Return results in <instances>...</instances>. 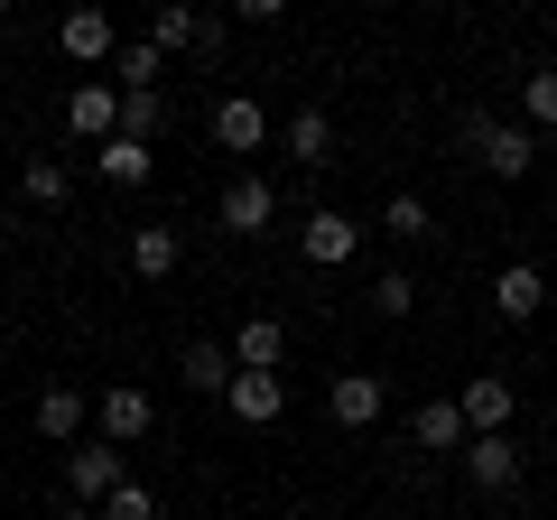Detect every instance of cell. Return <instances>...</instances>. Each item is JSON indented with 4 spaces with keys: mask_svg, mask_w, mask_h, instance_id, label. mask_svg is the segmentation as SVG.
I'll return each mask as SVG.
<instances>
[{
    "mask_svg": "<svg viewBox=\"0 0 557 520\" xmlns=\"http://www.w3.org/2000/svg\"><path fill=\"white\" fill-rule=\"evenodd\" d=\"M149 428H159V400H149L139 381H112V391L94 400V437H102V446H139Z\"/></svg>",
    "mask_w": 557,
    "mask_h": 520,
    "instance_id": "obj_1",
    "label": "cell"
},
{
    "mask_svg": "<svg viewBox=\"0 0 557 520\" xmlns=\"http://www.w3.org/2000/svg\"><path fill=\"white\" fill-rule=\"evenodd\" d=\"M121 483H131V474H121V446H102V437L65 446V493H75V502H94V511H102Z\"/></svg>",
    "mask_w": 557,
    "mask_h": 520,
    "instance_id": "obj_2",
    "label": "cell"
},
{
    "mask_svg": "<svg viewBox=\"0 0 557 520\" xmlns=\"http://www.w3.org/2000/svg\"><path fill=\"white\" fill-rule=\"evenodd\" d=\"M456 409H465V437H511V409H520V391L502 372H474L456 391Z\"/></svg>",
    "mask_w": 557,
    "mask_h": 520,
    "instance_id": "obj_3",
    "label": "cell"
},
{
    "mask_svg": "<svg viewBox=\"0 0 557 520\" xmlns=\"http://www.w3.org/2000/svg\"><path fill=\"white\" fill-rule=\"evenodd\" d=\"M520 474H530L520 437H465V483H474V493H511Z\"/></svg>",
    "mask_w": 557,
    "mask_h": 520,
    "instance_id": "obj_4",
    "label": "cell"
},
{
    "mask_svg": "<svg viewBox=\"0 0 557 520\" xmlns=\"http://www.w3.org/2000/svg\"><path fill=\"white\" fill-rule=\"evenodd\" d=\"M298 251H307V270H344V260L362 251V223H354V214H325V205H317V214L298 223Z\"/></svg>",
    "mask_w": 557,
    "mask_h": 520,
    "instance_id": "obj_5",
    "label": "cell"
},
{
    "mask_svg": "<svg viewBox=\"0 0 557 520\" xmlns=\"http://www.w3.org/2000/svg\"><path fill=\"white\" fill-rule=\"evenodd\" d=\"M223 409H233L242 428H278V419H288V381H278V372H233Z\"/></svg>",
    "mask_w": 557,
    "mask_h": 520,
    "instance_id": "obj_6",
    "label": "cell"
},
{
    "mask_svg": "<svg viewBox=\"0 0 557 520\" xmlns=\"http://www.w3.org/2000/svg\"><path fill=\"white\" fill-rule=\"evenodd\" d=\"M38 437H57V446L94 437V400H84L75 381H47V391H38Z\"/></svg>",
    "mask_w": 557,
    "mask_h": 520,
    "instance_id": "obj_7",
    "label": "cell"
},
{
    "mask_svg": "<svg viewBox=\"0 0 557 520\" xmlns=\"http://www.w3.org/2000/svg\"><path fill=\"white\" fill-rule=\"evenodd\" d=\"M57 47H65L75 65H102V75H112V57H121L112 10H65V20H57Z\"/></svg>",
    "mask_w": 557,
    "mask_h": 520,
    "instance_id": "obj_8",
    "label": "cell"
},
{
    "mask_svg": "<svg viewBox=\"0 0 557 520\" xmlns=\"http://www.w3.org/2000/svg\"><path fill=\"white\" fill-rule=\"evenodd\" d=\"M65 121H75V140H121V84L102 75V84H75V102H65Z\"/></svg>",
    "mask_w": 557,
    "mask_h": 520,
    "instance_id": "obj_9",
    "label": "cell"
},
{
    "mask_svg": "<svg viewBox=\"0 0 557 520\" xmlns=\"http://www.w3.org/2000/svg\"><path fill=\"white\" fill-rule=\"evenodd\" d=\"M270 214H278V186L270 177H233V186H223V233L260 242V233H270Z\"/></svg>",
    "mask_w": 557,
    "mask_h": 520,
    "instance_id": "obj_10",
    "label": "cell"
},
{
    "mask_svg": "<svg viewBox=\"0 0 557 520\" xmlns=\"http://www.w3.org/2000/svg\"><path fill=\"white\" fill-rule=\"evenodd\" d=\"M474 159L493 168V177H530V168H539V131H530V121H493Z\"/></svg>",
    "mask_w": 557,
    "mask_h": 520,
    "instance_id": "obj_11",
    "label": "cell"
},
{
    "mask_svg": "<svg viewBox=\"0 0 557 520\" xmlns=\"http://www.w3.org/2000/svg\"><path fill=\"white\" fill-rule=\"evenodd\" d=\"M325 409H335V428H372L381 409H391V391H381V372H335Z\"/></svg>",
    "mask_w": 557,
    "mask_h": 520,
    "instance_id": "obj_12",
    "label": "cell"
},
{
    "mask_svg": "<svg viewBox=\"0 0 557 520\" xmlns=\"http://www.w3.org/2000/svg\"><path fill=\"white\" fill-rule=\"evenodd\" d=\"M409 446H428V456H465V409L456 400H418L409 409Z\"/></svg>",
    "mask_w": 557,
    "mask_h": 520,
    "instance_id": "obj_13",
    "label": "cell"
},
{
    "mask_svg": "<svg viewBox=\"0 0 557 520\" xmlns=\"http://www.w3.org/2000/svg\"><path fill=\"white\" fill-rule=\"evenodd\" d=\"M539 307H548V280H539L530 260H511V270H502V280H493V317H511V325H530Z\"/></svg>",
    "mask_w": 557,
    "mask_h": 520,
    "instance_id": "obj_14",
    "label": "cell"
},
{
    "mask_svg": "<svg viewBox=\"0 0 557 520\" xmlns=\"http://www.w3.org/2000/svg\"><path fill=\"white\" fill-rule=\"evenodd\" d=\"M278 362H288V325L278 317H251L233 335V372H278Z\"/></svg>",
    "mask_w": 557,
    "mask_h": 520,
    "instance_id": "obj_15",
    "label": "cell"
},
{
    "mask_svg": "<svg viewBox=\"0 0 557 520\" xmlns=\"http://www.w3.org/2000/svg\"><path fill=\"white\" fill-rule=\"evenodd\" d=\"M177 381H186V391H205V400H223V391H233V344H186Z\"/></svg>",
    "mask_w": 557,
    "mask_h": 520,
    "instance_id": "obj_16",
    "label": "cell"
},
{
    "mask_svg": "<svg viewBox=\"0 0 557 520\" xmlns=\"http://www.w3.org/2000/svg\"><path fill=\"white\" fill-rule=\"evenodd\" d=\"M214 140L223 149H260V140H270V112H260L251 94H223L214 102Z\"/></svg>",
    "mask_w": 557,
    "mask_h": 520,
    "instance_id": "obj_17",
    "label": "cell"
},
{
    "mask_svg": "<svg viewBox=\"0 0 557 520\" xmlns=\"http://www.w3.org/2000/svg\"><path fill=\"white\" fill-rule=\"evenodd\" d=\"M94 168H102V186H149V168H159V149L121 131V140H102V149H94Z\"/></svg>",
    "mask_w": 557,
    "mask_h": 520,
    "instance_id": "obj_18",
    "label": "cell"
},
{
    "mask_svg": "<svg viewBox=\"0 0 557 520\" xmlns=\"http://www.w3.org/2000/svg\"><path fill=\"white\" fill-rule=\"evenodd\" d=\"M177 260H186L177 223H139V233H131V270H139V280H168Z\"/></svg>",
    "mask_w": 557,
    "mask_h": 520,
    "instance_id": "obj_19",
    "label": "cell"
},
{
    "mask_svg": "<svg viewBox=\"0 0 557 520\" xmlns=\"http://www.w3.org/2000/svg\"><path fill=\"white\" fill-rule=\"evenodd\" d=\"M288 159H298V168H325V159H335V121H325L317 102L288 112Z\"/></svg>",
    "mask_w": 557,
    "mask_h": 520,
    "instance_id": "obj_20",
    "label": "cell"
},
{
    "mask_svg": "<svg viewBox=\"0 0 557 520\" xmlns=\"http://www.w3.org/2000/svg\"><path fill=\"white\" fill-rule=\"evenodd\" d=\"M159 75H168V57H159L149 38H139V47H121V57H112V84H121V94H159Z\"/></svg>",
    "mask_w": 557,
    "mask_h": 520,
    "instance_id": "obj_21",
    "label": "cell"
},
{
    "mask_svg": "<svg viewBox=\"0 0 557 520\" xmlns=\"http://www.w3.org/2000/svg\"><path fill=\"white\" fill-rule=\"evenodd\" d=\"M196 38H205L196 10H177V0H159V10H149V47H159V57H177V47H196Z\"/></svg>",
    "mask_w": 557,
    "mask_h": 520,
    "instance_id": "obj_22",
    "label": "cell"
},
{
    "mask_svg": "<svg viewBox=\"0 0 557 520\" xmlns=\"http://www.w3.org/2000/svg\"><path fill=\"white\" fill-rule=\"evenodd\" d=\"M520 121L530 131H557V65H530L520 75Z\"/></svg>",
    "mask_w": 557,
    "mask_h": 520,
    "instance_id": "obj_23",
    "label": "cell"
},
{
    "mask_svg": "<svg viewBox=\"0 0 557 520\" xmlns=\"http://www.w3.org/2000/svg\"><path fill=\"white\" fill-rule=\"evenodd\" d=\"M121 131L159 149V131H168V94H121Z\"/></svg>",
    "mask_w": 557,
    "mask_h": 520,
    "instance_id": "obj_24",
    "label": "cell"
},
{
    "mask_svg": "<svg viewBox=\"0 0 557 520\" xmlns=\"http://www.w3.org/2000/svg\"><path fill=\"white\" fill-rule=\"evenodd\" d=\"M381 223H391V242H428V233H437L428 196H391V205H381Z\"/></svg>",
    "mask_w": 557,
    "mask_h": 520,
    "instance_id": "obj_25",
    "label": "cell"
},
{
    "mask_svg": "<svg viewBox=\"0 0 557 520\" xmlns=\"http://www.w3.org/2000/svg\"><path fill=\"white\" fill-rule=\"evenodd\" d=\"M20 196H28V205H65V196H75V177H65L57 159H28V168H20Z\"/></svg>",
    "mask_w": 557,
    "mask_h": 520,
    "instance_id": "obj_26",
    "label": "cell"
},
{
    "mask_svg": "<svg viewBox=\"0 0 557 520\" xmlns=\"http://www.w3.org/2000/svg\"><path fill=\"white\" fill-rule=\"evenodd\" d=\"M372 307H381V317H409V307H418V280H409V270H381V280H372Z\"/></svg>",
    "mask_w": 557,
    "mask_h": 520,
    "instance_id": "obj_27",
    "label": "cell"
},
{
    "mask_svg": "<svg viewBox=\"0 0 557 520\" xmlns=\"http://www.w3.org/2000/svg\"><path fill=\"white\" fill-rule=\"evenodd\" d=\"M102 520H159V493H149V483H121V493L102 502Z\"/></svg>",
    "mask_w": 557,
    "mask_h": 520,
    "instance_id": "obj_28",
    "label": "cell"
},
{
    "mask_svg": "<svg viewBox=\"0 0 557 520\" xmlns=\"http://www.w3.org/2000/svg\"><path fill=\"white\" fill-rule=\"evenodd\" d=\"M47 520H102V511H94V502H75V493H65L57 511H47Z\"/></svg>",
    "mask_w": 557,
    "mask_h": 520,
    "instance_id": "obj_29",
    "label": "cell"
},
{
    "mask_svg": "<svg viewBox=\"0 0 557 520\" xmlns=\"http://www.w3.org/2000/svg\"><path fill=\"white\" fill-rule=\"evenodd\" d=\"M548 456H557V428H548Z\"/></svg>",
    "mask_w": 557,
    "mask_h": 520,
    "instance_id": "obj_30",
    "label": "cell"
},
{
    "mask_svg": "<svg viewBox=\"0 0 557 520\" xmlns=\"http://www.w3.org/2000/svg\"><path fill=\"white\" fill-rule=\"evenodd\" d=\"M548 260H557V251H548Z\"/></svg>",
    "mask_w": 557,
    "mask_h": 520,
    "instance_id": "obj_31",
    "label": "cell"
}]
</instances>
